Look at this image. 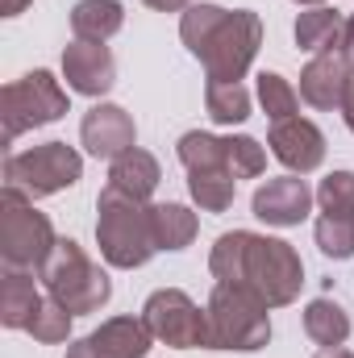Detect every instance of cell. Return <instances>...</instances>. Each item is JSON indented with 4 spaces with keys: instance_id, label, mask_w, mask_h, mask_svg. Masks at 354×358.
Wrapping results in <instances>:
<instances>
[{
    "instance_id": "6da1fadb",
    "label": "cell",
    "mask_w": 354,
    "mask_h": 358,
    "mask_svg": "<svg viewBox=\"0 0 354 358\" xmlns=\"http://www.w3.org/2000/svg\"><path fill=\"white\" fill-rule=\"evenodd\" d=\"M208 271L217 283H234V287L255 292L267 308L292 304L300 296V283H304L300 255L283 238H267V234H250V229L221 234L213 255H208Z\"/></svg>"
},
{
    "instance_id": "7a4b0ae2",
    "label": "cell",
    "mask_w": 354,
    "mask_h": 358,
    "mask_svg": "<svg viewBox=\"0 0 354 358\" xmlns=\"http://www.w3.org/2000/svg\"><path fill=\"white\" fill-rule=\"evenodd\" d=\"M183 46L204 63L208 84H242L259 46L263 21L250 8H221V4H187L179 17Z\"/></svg>"
},
{
    "instance_id": "3957f363",
    "label": "cell",
    "mask_w": 354,
    "mask_h": 358,
    "mask_svg": "<svg viewBox=\"0 0 354 358\" xmlns=\"http://www.w3.org/2000/svg\"><path fill=\"white\" fill-rule=\"evenodd\" d=\"M96 242L100 259L117 271L146 267L155 259V225H150V204L134 200L117 187H104L96 200Z\"/></svg>"
},
{
    "instance_id": "277c9868",
    "label": "cell",
    "mask_w": 354,
    "mask_h": 358,
    "mask_svg": "<svg viewBox=\"0 0 354 358\" xmlns=\"http://www.w3.org/2000/svg\"><path fill=\"white\" fill-rule=\"evenodd\" d=\"M208 350H263L271 342V317H267V304L246 292V287H234V283H217L208 304Z\"/></svg>"
},
{
    "instance_id": "5b68a950",
    "label": "cell",
    "mask_w": 354,
    "mask_h": 358,
    "mask_svg": "<svg viewBox=\"0 0 354 358\" xmlns=\"http://www.w3.org/2000/svg\"><path fill=\"white\" fill-rule=\"evenodd\" d=\"M42 283H46V292H50L67 313H76V317L100 313V308L108 304V296H113L108 275L96 267L88 255H84V246L71 242V238H59V242H55L50 259L42 263Z\"/></svg>"
},
{
    "instance_id": "8992f818",
    "label": "cell",
    "mask_w": 354,
    "mask_h": 358,
    "mask_svg": "<svg viewBox=\"0 0 354 358\" xmlns=\"http://www.w3.org/2000/svg\"><path fill=\"white\" fill-rule=\"evenodd\" d=\"M55 225L46 213L34 208V200L17 187L0 192V259L13 271H42L55 250Z\"/></svg>"
},
{
    "instance_id": "52a82bcc",
    "label": "cell",
    "mask_w": 354,
    "mask_h": 358,
    "mask_svg": "<svg viewBox=\"0 0 354 358\" xmlns=\"http://www.w3.org/2000/svg\"><path fill=\"white\" fill-rule=\"evenodd\" d=\"M80 176H84V159L67 142H42V146H29V150L4 159V187H17L29 200L76 187Z\"/></svg>"
},
{
    "instance_id": "ba28073f",
    "label": "cell",
    "mask_w": 354,
    "mask_h": 358,
    "mask_svg": "<svg viewBox=\"0 0 354 358\" xmlns=\"http://www.w3.org/2000/svg\"><path fill=\"white\" fill-rule=\"evenodd\" d=\"M67 113V92L59 88V80L50 71H29L13 84H4L0 92V121H4V142L13 146L21 134L50 125Z\"/></svg>"
},
{
    "instance_id": "9c48e42d",
    "label": "cell",
    "mask_w": 354,
    "mask_h": 358,
    "mask_svg": "<svg viewBox=\"0 0 354 358\" xmlns=\"http://www.w3.org/2000/svg\"><path fill=\"white\" fill-rule=\"evenodd\" d=\"M142 321L150 325L155 342H163V346H176V350L204 346L208 350V313L179 287H159L146 300Z\"/></svg>"
},
{
    "instance_id": "30bf717a",
    "label": "cell",
    "mask_w": 354,
    "mask_h": 358,
    "mask_svg": "<svg viewBox=\"0 0 354 358\" xmlns=\"http://www.w3.org/2000/svg\"><path fill=\"white\" fill-rule=\"evenodd\" d=\"M80 142H84L88 155L117 163L121 155H129L138 146V125H134V117L121 104H104L100 100V104H92L88 113H84V121H80Z\"/></svg>"
},
{
    "instance_id": "8fae6325",
    "label": "cell",
    "mask_w": 354,
    "mask_h": 358,
    "mask_svg": "<svg viewBox=\"0 0 354 358\" xmlns=\"http://www.w3.org/2000/svg\"><path fill=\"white\" fill-rule=\"evenodd\" d=\"M313 200H317V192L300 176H275V179H267V183L255 187L250 213L259 221H267V225H275V229H292V225H300L309 217Z\"/></svg>"
},
{
    "instance_id": "7c38bea8",
    "label": "cell",
    "mask_w": 354,
    "mask_h": 358,
    "mask_svg": "<svg viewBox=\"0 0 354 358\" xmlns=\"http://www.w3.org/2000/svg\"><path fill=\"white\" fill-rule=\"evenodd\" d=\"M267 146L271 155L292 171V176H313L321 163H325V134L304 121V117H288V121H275L271 134H267Z\"/></svg>"
},
{
    "instance_id": "4fadbf2b",
    "label": "cell",
    "mask_w": 354,
    "mask_h": 358,
    "mask_svg": "<svg viewBox=\"0 0 354 358\" xmlns=\"http://www.w3.org/2000/svg\"><path fill=\"white\" fill-rule=\"evenodd\" d=\"M63 80L67 88L80 92V96H104L117 84V63H113V50L104 42H71L63 50Z\"/></svg>"
},
{
    "instance_id": "5bb4252c",
    "label": "cell",
    "mask_w": 354,
    "mask_h": 358,
    "mask_svg": "<svg viewBox=\"0 0 354 358\" xmlns=\"http://www.w3.org/2000/svg\"><path fill=\"white\" fill-rule=\"evenodd\" d=\"M351 63L342 50H325V55H313L309 67L300 71V100L313 104V108H342V96L351 84Z\"/></svg>"
},
{
    "instance_id": "9a60e30c",
    "label": "cell",
    "mask_w": 354,
    "mask_h": 358,
    "mask_svg": "<svg viewBox=\"0 0 354 358\" xmlns=\"http://www.w3.org/2000/svg\"><path fill=\"white\" fill-rule=\"evenodd\" d=\"M88 342L100 358H146L155 334L142 317H108L100 329L88 334Z\"/></svg>"
},
{
    "instance_id": "2e32d148",
    "label": "cell",
    "mask_w": 354,
    "mask_h": 358,
    "mask_svg": "<svg viewBox=\"0 0 354 358\" xmlns=\"http://www.w3.org/2000/svg\"><path fill=\"white\" fill-rule=\"evenodd\" d=\"M38 304H42V296L34 287V275L13 267L4 271V279H0V325L4 329H29Z\"/></svg>"
},
{
    "instance_id": "e0dca14e",
    "label": "cell",
    "mask_w": 354,
    "mask_h": 358,
    "mask_svg": "<svg viewBox=\"0 0 354 358\" xmlns=\"http://www.w3.org/2000/svg\"><path fill=\"white\" fill-rule=\"evenodd\" d=\"M159 159L155 155H146V150H129V155H121L113 167H108V187H117V192H125V196H134V200H146L150 204V196H155V187H159Z\"/></svg>"
},
{
    "instance_id": "ac0fdd59",
    "label": "cell",
    "mask_w": 354,
    "mask_h": 358,
    "mask_svg": "<svg viewBox=\"0 0 354 358\" xmlns=\"http://www.w3.org/2000/svg\"><path fill=\"white\" fill-rule=\"evenodd\" d=\"M342 29H346V17L338 13V8H304L300 17H296V46L300 50H309V55H325V50H334V46H342Z\"/></svg>"
},
{
    "instance_id": "d6986e66",
    "label": "cell",
    "mask_w": 354,
    "mask_h": 358,
    "mask_svg": "<svg viewBox=\"0 0 354 358\" xmlns=\"http://www.w3.org/2000/svg\"><path fill=\"white\" fill-rule=\"evenodd\" d=\"M121 25H125L121 0H80L71 8V34L80 42H108L113 34H121Z\"/></svg>"
},
{
    "instance_id": "ffe728a7",
    "label": "cell",
    "mask_w": 354,
    "mask_h": 358,
    "mask_svg": "<svg viewBox=\"0 0 354 358\" xmlns=\"http://www.w3.org/2000/svg\"><path fill=\"white\" fill-rule=\"evenodd\" d=\"M304 334H309L321 350H330V346H346V338H351V313H346L338 300L317 296V300L304 304Z\"/></svg>"
},
{
    "instance_id": "44dd1931",
    "label": "cell",
    "mask_w": 354,
    "mask_h": 358,
    "mask_svg": "<svg viewBox=\"0 0 354 358\" xmlns=\"http://www.w3.org/2000/svg\"><path fill=\"white\" fill-rule=\"evenodd\" d=\"M150 225H155V246L159 250H187L196 242V229H200L196 213L187 204H176V200L150 204Z\"/></svg>"
},
{
    "instance_id": "7402d4cb",
    "label": "cell",
    "mask_w": 354,
    "mask_h": 358,
    "mask_svg": "<svg viewBox=\"0 0 354 358\" xmlns=\"http://www.w3.org/2000/svg\"><path fill=\"white\" fill-rule=\"evenodd\" d=\"M187 192L204 213H225L238 196V179L229 167H204V171H187Z\"/></svg>"
},
{
    "instance_id": "603a6c76",
    "label": "cell",
    "mask_w": 354,
    "mask_h": 358,
    "mask_svg": "<svg viewBox=\"0 0 354 358\" xmlns=\"http://www.w3.org/2000/svg\"><path fill=\"white\" fill-rule=\"evenodd\" d=\"M204 108L217 125H242L250 117V92L242 84H208L204 88Z\"/></svg>"
},
{
    "instance_id": "cb8c5ba5",
    "label": "cell",
    "mask_w": 354,
    "mask_h": 358,
    "mask_svg": "<svg viewBox=\"0 0 354 358\" xmlns=\"http://www.w3.org/2000/svg\"><path fill=\"white\" fill-rule=\"evenodd\" d=\"M179 163L187 167V171H204V167H229L225 163V138H213V134H204V129H192V134H183L176 146ZM238 179V176H234Z\"/></svg>"
},
{
    "instance_id": "d4e9b609",
    "label": "cell",
    "mask_w": 354,
    "mask_h": 358,
    "mask_svg": "<svg viewBox=\"0 0 354 358\" xmlns=\"http://www.w3.org/2000/svg\"><path fill=\"white\" fill-rule=\"evenodd\" d=\"M71 321H76V313H67V308H63V304H59V300H55V296L46 292L25 334H34V342L59 346V342H67V338H71Z\"/></svg>"
},
{
    "instance_id": "484cf974",
    "label": "cell",
    "mask_w": 354,
    "mask_h": 358,
    "mask_svg": "<svg viewBox=\"0 0 354 358\" xmlns=\"http://www.w3.org/2000/svg\"><path fill=\"white\" fill-rule=\"evenodd\" d=\"M313 234H317V246H321L325 259H338V263L354 259V217L321 213L317 225H313Z\"/></svg>"
},
{
    "instance_id": "4316f807",
    "label": "cell",
    "mask_w": 354,
    "mask_h": 358,
    "mask_svg": "<svg viewBox=\"0 0 354 358\" xmlns=\"http://www.w3.org/2000/svg\"><path fill=\"white\" fill-rule=\"evenodd\" d=\"M259 104H263V113L271 117V125L275 121H288V117H300V92L292 88L283 76H275V71H263L259 76Z\"/></svg>"
},
{
    "instance_id": "83f0119b",
    "label": "cell",
    "mask_w": 354,
    "mask_h": 358,
    "mask_svg": "<svg viewBox=\"0 0 354 358\" xmlns=\"http://www.w3.org/2000/svg\"><path fill=\"white\" fill-rule=\"evenodd\" d=\"M225 163L238 179H255L267 171V150L250 134H229L225 138Z\"/></svg>"
},
{
    "instance_id": "f1b7e54d",
    "label": "cell",
    "mask_w": 354,
    "mask_h": 358,
    "mask_svg": "<svg viewBox=\"0 0 354 358\" xmlns=\"http://www.w3.org/2000/svg\"><path fill=\"white\" fill-rule=\"evenodd\" d=\"M317 204H321V213L354 217V171H334V176L321 179V187H317Z\"/></svg>"
},
{
    "instance_id": "f546056e",
    "label": "cell",
    "mask_w": 354,
    "mask_h": 358,
    "mask_svg": "<svg viewBox=\"0 0 354 358\" xmlns=\"http://www.w3.org/2000/svg\"><path fill=\"white\" fill-rule=\"evenodd\" d=\"M342 55H346V63L354 71V13L346 17V29H342Z\"/></svg>"
},
{
    "instance_id": "4dcf8cb0",
    "label": "cell",
    "mask_w": 354,
    "mask_h": 358,
    "mask_svg": "<svg viewBox=\"0 0 354 358\" xmlns=\"http://www.w3.org/2000/svg\"><path fill=\"white\" fill-rule=\"evenodd\" d=\"M146 8H155V13H183L192 0H142Z\"/></svg>"
},
{
    "instance_id": "1f68e13d",
    "label": "cell",
    "mask_w": 354,
    "mask_h": 358,
    "mask_svg": "<svg viewBox=\"0 0 354 358\" xmlns=\"http://www.w3.org/2000/svg\"><path fill=\"white\" fill-rule=\"evenodd\" d=\"M342 117H346V125H351V134H354V76H351V84H346V96H342Z\"/></svg>"
},
{
    "instance_id": "d6a6232c",
    "label": "cell",
    "mask_w": 354,
    "mask_h": 358,
    "mask_svg": "<svg viewBox=\"0 0 354 358\" xmlns=\"http://www.w3.org/2000/svg\"><path fill=\"white\" fill-rule=\"evenodd\" d=\"M34 0H0V17H21Z\"/></svg>"
},
{
    "instance_id": "836d02e7",
    "label": "cell",
    "mask_w": 354,
    "mask_h": 358,
    "mask_svg": "<svg viewBox=\"0 0 354 358\" xmlns=\"http://www.w3.org/2000/svg\"><path fill=\"white\" fill-rule=\"evenodd\" d=\"M67 358H100V355L92 350V342L84 338V342H71V346H67Z\"/></svg>"
},
{
    "instance_id": "e575fe53",
    "label": "cell",
    "mask_w": 354,
    "mask_h": 358,
    "mask_svg": "<svg viewBox=\"0 0 354 358\" xmlns=\"http://www.w3.org/2000/svg\"><path fill=\"white\" fill-rule=\"evenodd\" d=\"M317 358H354V355L346 350V346H330V350H321Z\"/></svg>"
},
{
    "instance_id": "d590c367",
    "label": "cell",
    "mask_w": 354,
    "mask_h": 358,
    "mask_svg": "<svg viewBox=\"0 0 354 358\" xmlns=\"http://www.w3.org/2000/svg\"><path fill=\"white\" fill-rule=\"evenodd\" d=\"M292 4H304V8H321L325 0H292Z\"/></svg>"
}]
</instances>
